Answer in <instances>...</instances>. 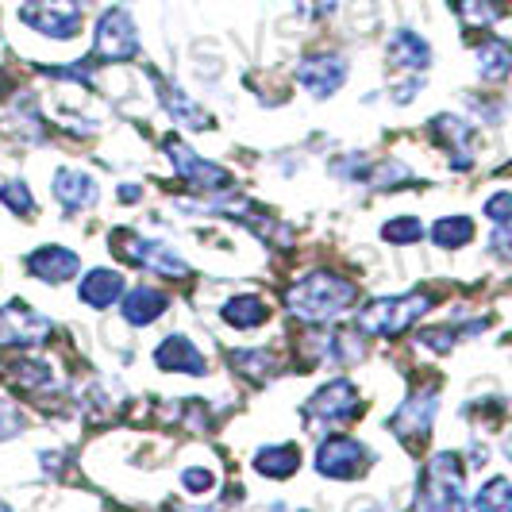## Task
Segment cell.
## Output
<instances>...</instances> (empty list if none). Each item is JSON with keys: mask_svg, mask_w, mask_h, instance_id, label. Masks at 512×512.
<instances>
[{"mask_svg": "<svg viewBox=\"0 0 512 512\" xmlns=\"http://www.w3.org/2000/svg\"><path fill=\"white\" fill-rule=\"evenodd\" d=\"M359 297L355 282L339 278L332 270H316L305 282H297L289 289V312L305 324H328L343 308H351V301Z\"/></svg>", "mask_w": 512, "mask_h": 512, "instance_id": "1", "label": "cell"}, {"mask_svg": "<svg viewBox=\"0 0 512 512\" xmlns=\"http://www.w3.org/2000/svg\"><path fill=\"white\" fill-rule=\"evenodd\" d=\"M436 305V297L428 293H401V297H374L370 305L359 308L355 328L362 335H401L412 328L428 308Z\"/></svg>", "mask_w": 512, "mask_h": 512, "instance_id": "2", "label": "cell"}, {"mask_svg": "<svg viewBox=\"0 0 512 512\" xmlns=\"http://www.w3.org/2000/svg\"><path fill=\"white\" fill-rule=\"evenodd\" d=\"M416 512H466L462 505V466L455 451H439L416 489Z\"/></svg>", "mask_w": 512, "mask_h": 512, "instance_id": "3", "label": "cell"}, {"mask_svg": "<svg viewBox=\"0 0 512 512\" xmlns=\"http://www.w3.org/2000/svg\"><path fill=\"white\" fill-rule=\"evenodd\" d=\"M89 0H24L20 4V20L35 27L39 35L51 39H74L81 31V16H85Z\"/></svg>", "mask_w": 512, "mask_h": 512, "instance_id": "4", "label": "cell"}, {"mask_svg": "<svg viewBox=\"0 0 512 512\" xmlns=\"http://www.w3.org/2000/svg\"><path fill=\"white\" fill-rule=\"evenodd\" d=\"M301 412L308 416V424H351L359 412V385L347 382V378L320 385Z\"/></svg>", "mask_w": 512, "mask_h": 512, "instance_id": "5", "label": "cell"}, {"mask_svg": "<svg viewBox=\"0 0 512 512\" xmlns=\"http://www.w3.org/2000/svg\"><path fill=\"white\" fill-rule=\"evenodd\" d=\"M366 447H362L359 439H347V436H332L320 443V451H316V470L324 474V478H332V482H351V478H359L362 470H366Z\"/></svg>", "mask_w": 512, "mask_h": 512, "instance_id": "6", "label": "cell"}, {"mask_svg": "<svg viewBox=\"0 0 512 512\" xmlns=\"http://www.w3.org/2000/svg\"><path fill=\"white\" fill-rule=\"evenodd\" d=\"M97 54L108 62H128L139 54V31L128 8H108L97 24Z\"/></svg>", "mask_w": 512, "mask_h": 512, "instance_id": "7", "label": "cell"}, {"mask_svg": "<svg viewBox=\"0 0 512 512\" xmlns=\"http://www.w3.org/2000/svg\"><path fill=\"white\" fill-rule=\"evenodd\" d=\"M51 320L31 312L27 305L12 301L0 308V347H35L43 339H51Z\"/></svg>", "mask_w": 512, "mask_h": 512, "instance_id": "8", "label": "cell"}, {"mask_svg": "<svg viewBox=\"0 0 512 512\" xmlns=\"http://www.w3.org/2000/svg\"><path fill=\"white\" fill-rule=\"evenodd\" d=\"M166 154H170V162H174V174H181L185 181H193V185L205 189V193H220V189H231V185H235V178H231L228 170L205 162L197 151H189L181 139H166Z\"/></svg>", "mask_w": 512, "mask_h": 512, "instance_id": "9", "label": "cell"}, {"mask_svg": "<svg viewBox=\"0 0 512 512\" xmlns=\"http://www.w3.org/2000/svg\"><path fill=\"white\" fill-rule=\"evenodd\" d=\"M436 409H439L436 389H420V393H412L409 401H405L401 409L389 416L393 436L405 439V443H420V439H428V432H432V420H436Z\"/></svg>", "mask_w": 512, "mask_h": 512, "instance_id": "10", "label": "cell"}, {"mask_svg": "<svg viewBox=\"0 0 512 512\" xmlns=\"http://www.w3.org/2000/svg\"><path fill=\"white\" fill-rule=\"evenodd\" d=\"M297 81L305 85L312 97H332L339 93V85L347 81V58L335 51H320V54H308L301 58V66H297Z\"/></svg>", "mask_w": 512, "mask_h": 512, "instance_id": "11", "label": "cell"}, {"mask_svg": "<svg viewBox=\"0 0 512 512\" xmlns=\"http://www.w3.org/2000/svg\"><path fill=\"white\" fill-rule=\"evenodd\" d=\"M27 270L39 278V282H66V278H74L77 270H81V258L74 251H66V247H39L35 255H27Z\"/></svg>", "mask_w": 512, "mask_h": 512, "instance_id": "12", "label": "cell"}, {"mask_svg": "<svg viewBox=\"0 0 512 512\" xmlns=\"http://www.w3.org/2000/svg\"><path fill=\"white\" fill-rule=\"evenodd\" d=\"M54 197L70 208V212H77V208L97 205L101 189H97L93 174H85V170H58V178H54Z\"/></svg>", "mask_w": 512, "mask_h": 512, "instance_id": "13", "label": "cell"}, {"mask_svg": "<svg viewBox=\"0 0 512 512\" xmlns=\"http://www.w3.org/2000/svg\"><path fill=\"white\" fill-rule=\"evenodd\" d=\"M154 359L162 370H178V374H205V355L185 339V335H166L162 347L154 351Z\"/></svg>", "mask_w": 512, "mask_h": 512, "instance_id": "14", "label": "cell"}, {"mask_svg": "<svg viewBox=\"0 0 512 512\" xmlns=\"http://www.w3.org/2000/svg\"><path fill=\"white\" fill-rule=\"evenodd\" d=\"M120 293H124L120 270H104V266L89 270L77 285V297L89 308H112V301H120Z\"/></svg>", "mask_w": 512, "mask_h": 512, "instance_id": "15", "label": "cell"}, {"mask_svg": "<svg viewBox=\"0 0 512 512\" xmlns=\"http://www.w3.org/2000/svg\"><path fill=\"white\" fill-rule=\"evenodd\" d=\"M166 308H170V297H166L162 289L139 285V289H131L128 297H124V320L135 324V328H147V324H154Z\"/></svg>", "mask_w": 512, "mask_h": 512, "instance_id": "16", "label": "cell"}, {"mask_svg": "<svg viewBox=\"0 0 512 512\" xmlns=\"http://www.w3.org/2000/svg\"><path fill=\"white\" fill-rule=\"evenodd\" d=\"M220 316H224V324L239 328V332H255L258 324L270 316V305L255 293H239V297H231L228 305L220 308Z\"/></svg>", "mask_w": 512, "mask_h": 512, "instance_id": "17", "label": "cell"}, {"mask_svg": "<svg viewBox=\"0 0 512 512\" xmlns=\"http://www.w3.org/2000/svg\"><path fill=\"white\" fill-rule=\"evenodd\" d=\"M158 81V97H162V104H166V112L178 120V124H185V128H208V116L201 112V104L189 101L185 93H181L178 85H170V81H162V77H154Z\"/></svg>", "mask_w": 512, "mask_h": 512, "instance_id": "18", "label": "cell"}, {"mask_svg": "<svg viewBox=\"0 0 512 512\" xmlns=\"http://www.w3.org/2000/svg\"><path fill=\"white\" fill-rule=\"evenodd\" d=\"M389 62L393 66H409V70H424L432 62V51H428V43L416 31H393V39H389Z\"/></svg>", "mask_w": 512, "mask_h": 512, "instance_id": "19", "label": "cell"}, {"mask_svg": "<svg viewBox=\"0 0 512 512\" xmlns=\"http://www.w3.org/2000/svg\"><path fill=\"white\" fill-rule=\"evenodd\" d=\"M297 466H301V451L297 447H262L255 455V470L258 474H266V478H274V482H282L289 474H297Z\"/></svg>", "mask_w": 512, "mask_h": 512, "instance_id": "20", "label": "cell"}, {"mask_svg": "<svg viewBox=\"0 0 512 512\" xmlns=\"http://www.w3.org/2000/svg\"><path fill=\"white\" fill-rule=\"evenodd\" d=\"M324 355L332 362H359L366 355V343H362V332L359 328H335L332 339L324 343Z\"/></svg>", "mask_w": 512, "mask_h": 512, "instance_id": "21", "label": "cell"}, {"mask_svg": "<svg viewBox=\"0 0 512 512\" xmlns=\"http://www.w3.org/2000/svg\"><path fill=\"white\" fill-rule=\"evenodd\" d=\"M231 370H239L251 382H266L278 374V362L270 351H231Z\"/></svg>", "mask_w": 512, "mask_h": 512, "instance_id": "22", "label": "cell"}, {"mask_svg": "<svg viewBox=\"0 0 512 512\" xmlns=\"http://www.w3.org/2000/svg\"><path fill=\"white\" fill-rule=\"evenodd\" d=\"M474 512H512V486L509 478H489L474 497Z\"/></svg>", "mask_w": 512, "mask_h": 512, "instance_id": "23", "label": "cell"}, {"mask_svg": "<svg viewBox=\"0 0 512 512\" xmlns=\"http://www.w3.org/2000/svg\"><path fill=\"white\" fill-rule=\"evenodd\" d=\"M509 47L501 43V39H489V43H482L478 47V70H482V77L486 81H505V74H509Z\"/></svg>", "mask_w": 512, "mask_h": 512, "instance_id": "24", "label": "cell"}, {"mask_svg": "<svg viewBox=\"0 0 512 512\" xmlns=\"http://www.w3.org/2000/svg\"><path fill=\"white\" fill-rule=\"evenodd\" d=\"M470 235H474V220H466V216H443L436 228H432V239H436V247H443V251L466 247Z\"/></svg>", "mask_w": 512, "mask_h": 512, "instance_id": "25", "label": "cell"}, {"mask_svg": "<svg viewBox=\"0 0 512 512\" xmlns=\"http://www.w3.org/2000/svg\"><path fill=\"white\" fill-rule=\"evenodd\" d=\"M0 201L12 208L16 216H31V212H35L31 189H27L24 181H4V185H0Z\"/></svg>", "mask_w": 512, "mask_h": 512, "instance_id": "26", "label": "cell"}, {"mask_svg": "<svg viewBox=\"0 0 512 512\" xmlns=\"http://www.w3.org/2000/svg\"><path fill=\"white\" fill-rule=\"evenodd\" d=\"M382 231H385V239H389V243H401V247H405V243H416V239H424V224H420L416 216L389 220Z\"/></svg>", "mask_w": 512, "mask_h": 512, "instance_id": "27", "label": "cell"}, {"mask_svg": "<svg viewBox=\"0 0 512 512\" xmlns=\"http://www.w3.org/2000/svg\"><path fill=\"white\" fill-rule=\"evenodd\" d=\"M370 181L378 185V189H401V185H412V174L401 166V162H389V166H382L378 174H370Z\"/></svg>", "mask_w": 512, "mask_h": 512, "instance_id": "28", "label": "cell"}, {"mask_svg": "<svg viewBox=\"0 0 512 512\" xmlns=\"http://www.w3.org/2000/svg\"><path fill=\"white\" fill-rule=\"evenodd\" d=\"M181 486H185V493H212V486H216V474L212 470H205V466H189V470H181Z\"/></svg>", "mask_w": 512, "mask_h": 512, "instance_id": "29", "label": "cell"}, {"mask_svg": "<svg viewBox=\"0 0 512 512\" xmlns=\"http://www.w3.org/2000/svg\"><path fill=\"white\" fill-rule=\"evenodd\" d=\"M332 170L339 174V178H362V181H370V162H366V154H347V158L332 162Z\"/></svg>", "mask_w": 512, "mask_h": 512, "instance_id": "30", "label": "cell"}, {"mask_svg": "<svg viewBox=\"0 0 512 512\" xmlns=\"http://www.w3.org/2000/svg\"><path fill=\"white\" fill-rule=\"evenodd\" d=\"M486 216L493 220V224H509L512 220V197L509 193H497V197L486 205Z\"/></svg>", "mask_w": 512, "mask_h": 512, "instance_id": "31", "label": "cell"}, {"mask_svg": "<svg viewBox=\"0 0 512 512\" xmlns=\"http://www.w3.org/2000/svg\"><path fill=\"white\" fill-rule=\"evenodd\" d=\"M301 4V12H305L308 20H320V16H332L335 12V0H297Z\"/></svg>", "mask_w": 512, "mask_h": 512, "instance_id": "32", "label": "cell"}, {"mask_svg": "<svg viewBox=\"0 0 512 512\" xmlns=\"http://www.w3.org/2000/svg\"><path fill=\"white\" fill-rule=\"evenodd\" d=\"M486 462H489L486 447H474V455H470V466H486Z\"/></svg>", "mask_w": 512, "mask_h": 512, "instance_id": "33", "label": "cell"}, {"mask_svg": "<svg viewBox=\"0 0 512 512\" xmlns=\"http://www.w3.org/2000/svg\"><path fill=\"white\" fill-rule=\"evenodd\" d=\"M189 512H224V509H189Z\"/></svg>", "mask_w": 512, "mask_h": 512, "instance_id": "34", "label": "cell"}, {"mask_svg": "<svg viewBox=\"0 0 512 512\" xmlns=\"http://www.w3.org/2000/svg\"><path fill=\"white\" fill-rule=\"evenodd\" d=\"M0 512H12V509H8V505H0Z\"/></svg>", "mask_w": 512, "mask_h": 512, "instance_id": "35", "label": "cell"}]
</instances>
